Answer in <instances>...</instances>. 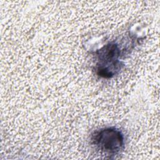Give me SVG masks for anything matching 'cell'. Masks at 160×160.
<instances>
[{
	"mask_svg": "<svg viewBox=\"0 0 160 160\" xmlns=\"http://www.w3.org/2000/svg\"><path fill=\"white\" fill-rule=\"evenodd\" d=\"M121 50L119 45L114 42L104 46L96 52V74L104 78H109L117 74L122 64L119 59Z\"/></svg>",
	"mask_w": 160,
	"mask_h": 160,
	"instance_id": "6da1fadb",
	"label": "cell"
},
{
	"mask_svg": "<svg viewBox=\"0 0 160 160\" xmlns=\"http://www.w3.org/2000/svg\"><path fill=\"white\" fill-rule=\"evenodd\" d=\"M91 142L101 152L115 155L124 149V137L120 130L115 128H106L94 132Z\"/></svg>",
	"mask_w": 160,
	"mask_h": 160,
	"instance_id": "7a4b0ae2",
	"label": "cell"
}]
</instances>
